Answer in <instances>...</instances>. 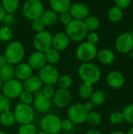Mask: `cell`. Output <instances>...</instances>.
I'll use <instances>...</instances> for the list:
<instances>
[{
	"instance_id": "obj_1",
	"label": "cell",
	"mask_w": 133,
	"mask_h": 134,
	"mask_svg": "<svg viewBox=\"0 0 133 134\" xmlns=\"http://www.w3.org/2000/svg\"><path fill=\"white\" fill-rule=\"evenodd\" d=\"M78 74L84 83H88L92 86L97 83L101 78L100 68L90 62L82 63L78 67Z\"/></svg>"
},
{
	"instance_id": "obj_2",
	"label": "cell",
	"mask_w": 133,
	"mask_h": 134,
	"mask_svg": "<svg viewBox=\"0 0 133 134\" xmlns=\"http://www.w3.org/2000/svg\"><path fill=\"white\" fill-rule=\"evenodd\" d=\"M24 47L23 44L18 41H13L9 42L5 49L4 56L7 60V63L12 65L18 64L21 63L24 57Z\"/></svg>"
},
{
	"instance_id": "obj_3",
	"label": "cell",
	"mask_w": 133,
	"mask_h": 134,
	"mask_svg": "<svg viewBox=\"0 0 133 134\" xmlns=\"http://www.w3.org/2000/svg\"><path fill=\"white\" fill-rule=\"evenodd\" d=\"M65 34L70 40L74 42H82L87 37L89 31L87 30L84 21L73 20L67 26H66Z\"/></svg>"
},
{
	"instance_id": "obj_4",
	"label": "cell",
	"mask_w": 133,
	"mask_h": 134,
	"mask_svg": "<svg viewBox=\"0 0 133 134\" xmlns=\"http://www.w3.org/2000/svg\"><path fill=\"white\" fill-rule=\"evenodd\" d=\"M44 11V5L40 0H27L22 6L24 16L31 21L41 18Z\"/></svg>"
},
{
	"instance_id": "obj_5",
	"label": "cell",
	"mask_w": 133,
	"mask_h": 134,
	"mask_svg": "<svg viewBox=\"0 0 133 134\" xmlns=\"http://www.w3.org/2000/svg\"><path fill=\"white\" fill-rule=\"evenodd\" d=\"M13 115L16 122L20 125L31 123L34 118V110L32 106L19 103L16 105Z\"/></svg>"
},
{
	"instance_id": "obj_6",
	"label": "cell",
	"mask_w": 133,
	"mask_h": 134,
	"mask_svg": "<svg viewBox=\"0 0 133 134\" xmlns=\"http://www.w3.org/2000/svg\"><path fill=\"white\" fill-rule=\"evenodd\" d=\"M41 128L46 134H57L61 131V119L56 115H45L41 120Z\"/></svg>"
},
{
	"instance_id": "obj_7",
	"label": "cell",
	"mask_w": 133,
	"mask_h": 134,
	"mask_svg": "<svg viewBox=\"0 0 133 134\" xmlns=\"http://www.w3.org/2000/svg\"><path fill=\"white\" fill-rule=\"evenodd\" d=\"M97 53L98 50L96 45L84 42L78 46L76 49V57L81 61L87 63L95 59L97 56Z\"/></svg>"
},
{
	"instance_id": "obj_8",
	"label": "cell",
	"mask_w": 133,
	"mask_h": 134,
	"mask_svg": "<svg viewBox=\"0 0 133 134\" xmlns=\"http://www.w3.org/2000/svg\"><path fill=\"white\" fill-rule=\"evenodd\" d=\"M88 113L84 105L80 103L71 104L67 109L68 119L73 124H82L86 122Z\"/></svg>"
},
{
	"instance_id": "obj_9",
	"label": "cell",
	"mask_w": 133,
	"mask_h": 134,
	"mask_svg": "<svg viewBox=\"0 0 133 134\" xmlns=\"http://www.w3.org/2000/svg\"><path fill=\"white\" fill-rule=\"evenodd\" d=\"M53 35L48 31H43L35 35L33 38V46L36 51L45 53L52 48Z\"/></svg>"
},
{
	"instance_id": "obj_10",
	"label": "cell",
	"mask_w": 133,
	"mask_h": 134,
	"mask_svg": "<svg viewBox=\"0 0 133 134\" xmlns=\"http://www.w3.org/2000/svg\"><path fill=\"white\" fill-rule=\"evenodd\" d=\"M38 77L45 85L53 86L54 84L57 83L60 78V73L55 66L45 64L39 70Z\"/></svg>"
},
{
	"instance_id": "obj_11",
	"label": "cell",
	"mask_w": 133,
	"mask_h": 134,
	"mask_svg": "<svg viewBox=\"0 0 133 134\" xmlns=\"http://www.w3.org/2000/svg\"><path fill=\"white\" fill-rule=\"evenodd\" d=\"M2 94L8 99H14L19 97L21 92L24 90L22 83L17 79H12L9 82H4L2 86Z\"/></svg>"
},
{
	"instance_id": "obj_12",
	"label": "cell",
	"mask_w": 133,
	"mask_h": 134,
	"mask_svg": "<svg viewBox=\"0 0 133 134\" xmlns=\"http://www.w3.org/2000/svg\"><path fill=\"white\" fill-rule=\"evenodd\" d=\"M115 48L121 53H128L133 49V35L131 32L120 35L115 41Z\"/></svg>"
},
{
	"instance_id": "obj_13",
	"label": "cell",
	"mask_w": 133,
	"mask_h": 134,
	"mask_svg": "<svg viewBox=\"0 0 133 134\" xmlns=\"http://www.w3.org/2000/svg\"><path fill=\"white\" fill-rule=\"evenodd\" d=\"M34 100H33V108H34L39 113H46L49 111L52 107L51 100L45 97L42 91L39 90L33 94Z\"/></svg>"
},
{
	"instance_id": "obj_14",
	"label": "cell",
	"mask_w": 133,
	"mask_h": 134,
	"mask_svg": "<svg viewBox=\"0 0 133 134\" xmlns=\"http://www.w3.org/2000/svg\"><path fill=\"white\" fill-rule=\"evenodd\" d=\"M69 13H71L73 20H76L84 21L89 16V7L82 2H75L71 4Z\"/></svg>"
},
{
	"instance_id": "obj_15",
	"label": "cell",
	"mask_w": 133,
	"mask_h": 134,
	"mask_svg": "<svg viewBox=\"0 0 133 134\" xmlns=\"http://www.w3.org/2000/svg\"><path fill=\"white\" fill-rule=\"evenodd\" d=\"M52 99L53 104L56 107L60 108H65L69 105L71 100V93L69 90L58 89L57 90H56Z\"/></svg>"
},
{
	"instance_id": "obj_16",
	"label": "cell",
	"mask_w": 133,
	"mask_h": 134,
	"mask_svg": "<svg viewBox=\"0 0 133 134\" xmlns=\"http://www.w3.org/2000/svg\"><path fill=\"white\" fill-rule=\"evenodd\" d=\"M70 44V39L64 32H57L53 35L52 39V48L60 52L64 51L67 49Z\"/></svg>"
},
{
	"instance_id": "obj_17",
	"label": "cell",
	"mask_w": 133,
	"mask_h": 134,
	"mask_svg": "<svg viewBox=\"0 0 133 134\" xmlns=\"http://www.w3.org/2000/svg\"><path fill=\"white\" fill-rule=\"evenodd\" d=\"M24 90L27 91L32 94L42 90L43 83L38 75H31L30 78L24 81L22 83Z\"/></svg>"
},
{
	"instance_id": "obj_18",
	"label": "cell",
	"mask_w": 133,
	"mask_h": 134,
	"mask_svg": "<svg viewBox=\"0 0 133 134\" xmlns=\"http://www.w3.org/2000/svg\"><path fill=\"white\" fill-rule=\"evenodd\" d=\"M27 64L32 68V70H40L45 64H47L45 53L38 51L33 52L28 58Z\"/></svg>"
},
{
	"instance_id": "obj_19",
	"label": "cell",
	"mask_w": 133,
	"mask_h": 134,
	"mask_svg": "<svg viewBox=\"0 0 133 134\" xmlns=\"http://www.w3.org/2000/svg\"><path fill=\"white\" fill-rule=\"evenodd\" d=\"M125 79L123 75L119 71H111L107 76V82L113 89H119L122 87L125 84Z\"/></svg>"
},
{
	"instance_id": "obj_20",
	"label": "cell",
	"mask_w": 133,
	"mask_h": 134,
	"mask_svg": "<svg viewBox=\"0 0 133 134\" xmlns=\"http://www.w3.org/2000/svg\"><path fill=\"white\" fill-rule=\"evenodd\" d=\"M33 75V70L27 63H20L15 68V77L19 81H25Z\"/></svg>"
},
{
	"instance_id": "obj_21",
	"label": "cell",
	"mask_w": 133,
	"mask_h": 134,
	"mask_svg": "<svg viewBox=\"0 0 133 134\" xmlns=\"http://www.w3.org/2000/svg\"><path fill=\"white\" fill-rule=\"evenodd\" d=\"M71 2L70 0H50L49 5L51 7V9L53 10L57 14L63 13L64 12L69 11Z\"/></svg>"
},
{
	"instance_id": "obj_22",
	"label": "cell",
	"mask_w": 133,
	"mask_h": 134,
	"mask_svg": "<svg viewBox=\"0 0 133 134\" xmlns=\"http://www.w3.org/2000/svg\"><path fill=\"white\" fill-rule=\"evenodd\" d=\"M97 58L103 64H111L115 59L114 53L109 49H103L97 53Z\"/></svg>"
},
{
	"instance_id": "obj_23",
	"label": "cell",
	"mask_w": 133,
	"mask_h": 134,
	"mask_svg": "<svg viewBox=\"0 0 133 134\" xmlns=\"http://www.w3.org/2000/svg\"><path fill=\"white\" fill-rule=\"evenodd\" d=\"M15 77V67L12 64H7L0 68V79L2 82H9L14 79Z\"/></svg>"
},
{
	"instance_id": "obj_24",
	"label": "cell",
	"mask_w": 133,
	"mask_h": 134,
	"mask_svg": "<svg viewBox=\"0 0 133 134\" xmlns=\"http://www.w3.org/2000/svg\"><path fill=\"white\" fill-rule=\"evenodd\" d=\"M41 19L42 20L45 26H53L57 23L59 17L57 13H55L53 10L47 9L44 11L42 16H41Z\"/></svg>"
},
{
	"instance_id": "obj_25",
	"label": "cell",
	"mask_w": 133,
	"mask_h": 134,
	"mask_svg": "<svg viewBox=\"0 0 133 134\" xmlns=\"http://www.w3.org/2000/svg\"><path fill=\"white\" fill-rule=\"evenodd\" d=\"M45 59H46V63L50 65H55L57 63H59L60 60V53L59 51L56 50L53 48L49 49L45 53Z\"/></svg>"
},
{
	"instance_id": "obj_26",
	"label": "cell",
	"mask_w": 133,
	"mask_h": 134,
	"mask_svg": "<svg viewBox=\"0 0 133 134\" xmlns=\"http://www.w3.org/2000/svg\"><path fill=\"white\" fill-rule=\"evenodd\" d=\"M1 4L5 13L13 14L16 13L19 9L20 2L18 0H3Z\"/></svg>"
},
{
	"instance_id": "obj_27",
	"label": "cell",
	"mask_w": 133,
	"mask_h": 134,
	"mask_svg": "<svg viewBox=\"0 0 133 134\" xmlns=\"http://www.w3.org/2000/svg\"><path fill=\"white\" fill-rule=\"evenodd\" d=\"M0 122L4 126H12L15 124L16 119L13 115V112H12L10 110L6 111L5 112H2L0 114Z\"/></svg>"
},
{
	"instance_id": "obj_28",
	"label": "cell",
	"mask_w": 133,
	"mask_h": 134,
	"mask_svg": "<svg viewBox=\"0 0 133 134\" xmlns=\"http://www.w3.org/2000/svg\"><path fill=\"white\" fill-rule=\"evenodd\" d=\"M124 16V13L122 9L118 8L117 6H114L111 8L107 13V17L108 19L114 23H118L120 22Z\"/></svg>"
},
{
	"instance_id": "obj_29",
	"label": "cell",
	"mask_w": 133,
	"mask_h": 134,
	"mask_svg": "<svg viewBox=\"0 0 133 134\" xmlns=\"http://www.w3.org/2000/svg\"><path fill=\"white\" fill-rule=\"evenodd\" d=\"M84 23L85 24V27L89 31L94 32L96 30H97L100 27V21L98 17L95 16H89L85 20Z\"/></svg>"
},
{
	"instance_id": "obj_30",
	"label": "cell",
	"mask_w": 133,
	"mask_h": 134,
	"mask_svg": "<svg viewBox=\"0 0 133 134\" xmlns=\"http://www.w3.org/2000/svg\"><path fill=\"white\" fill-rule=\"evenodd\" d=\"M102 121V117L100 114L96 111H92L88 113L86 122L91 126H98Z\"/></svg>"
},
{
	"instance_id": "obj_31",
	"label": "cell",
	"mask_w": 133,
	"mask_h": 134,
	"mask_svg": "<svg viewBox=\"0 0 133 134\" xmlns=\"http://www.w3.org/2000/svg\"><path fill=\"white\" fill-rule=\"evenodd\" d=\"M93 93L92 86L88 83H82L78 90V94L81 98L82 99H89L91 97Z\"/></svg>"
},
{
	"instance_id": "obj_32",
	"label": "cell",
	"mask_w": 133,
	"mask_h": 134,
	"mask_svg": "<svg viewBox=\"0 0 133 134\" xmlns=\"http://www.w3.org/2000/svg\"><path fill=\"white\" fill-rule=\"evenodd\" d=\"M105 99H106L105 93L103 90L93 91V93L90 97V100L92 102V104L94 105H96V106H100V105L103 104L105 101Z\"/></svg>"
},
{
	"instance_id": "obj_33",
	"label": "cell",
	"mask_w": 133,
	"mask_h": 134,
	"mask_svg": "<svg viewBox=\"0 0 133 134\" xmlns=\"http://www.w3.org/2000/svg\"><path fill=\"white\" fill-rule=\"evenodd\" d=\"M57 83L59 85L60 89L69 90V89L73 85V80H72V78L70 75H60V78L58 79Z\"/></svg>"
},
{
	"instance_id": "obj_34",
	"label": "cell",
	"mask_w": 133,
	"mask_h": 134,
	"mask_svg": "<svg viewBox=\"0 0 133 134\" xmlns=\"http://www.w3.org/2000/svg\"><path fill=\"white\" fill-rule=\"evenodd\" d=\"M13 36V33L10 27L5 26L0 28V41L3 42H9L12 39Z\"/></svg>"
},
{
	"instance_id": "obj_35",
	"label": "cell",
	"mask_w": 133,
	"mask_h": 134,
	"mask_svg": "<svg viewBox=\"0 0 133 134\" xmlns=\"http://www.w3.org/2000/svg\"><path fill=\"white\" fill-rule=\"evenodd\" d=\"M37 130L36 127L32 124H24L21 125L18 130V134H36Z\"/></svg>"
},
{
	"instance_id": "obj_36",
	"label": "cell",
	"mask_w": 133,
	"mask_h": 134,
	"mask_svg": "<svg viewBox=\"0 0 133 134\" xmlns=\"http://www.w3.org/2000/svg\"><path fill=\"white\" fill-rule=\"evenodd\" d=\"M19 98L21 104H27V105H31V104H32L34 100L33 94L25 90H23L21 92V93L19 96Z\"/></svg>"
},
{
	"instance_id": "obj_37",
	"label": "cell",
	"mask_w": 133,
	"mask_h": 134,
	"mask_svg": "<svg viewBox=\"0 0 133 134\" xmlns=\"http://www.w3.org/2000/svg\"><path fill=\"white\" fill-rule=\"evenodd\" d=\"M124 120L129 123L133 124V104L126 106L122 112Z\"/></svg>"
},
{
	"instance_id": "obj_38",
	"label": "cell",
	"mask_w": 133,
	"mask_h": 134,
	"mask_svg": "<svg viewBox=\"0 0 133 134\" xmlns=\"http://www.w3.org/2000/svg\"><path fill=\"white\" fill-rule=\"evenodd\" d=\"M110 121L114 125H119L122 122H123V121H125V120H124L122 112L114 111L113 113H111L110 115Z\"/></svg>"
},
{
	"instance_id": "obj_39",
	"label": "cell",
	"mask_w": 133,
	"mask_h": 134,
	"mask_svg": "<svg viewBox=\"0 0 133 134\" xmlns=\"http://www.w3.org/2000/svg\"><path fill=\"white\" fill-rule=\"evenodd\" d=\"M41 91H42V95L45 97H46V98H48L49 100H51L53 98V95H54V93L56 92L54 86H51V85H45V86H43Z\"/></svg>"
},
{
	"instance_id": "obj_40",
	"label": "cell",
	"mask_w": 133,
	"mask_h": 134,
	"mask_svg": "<svg viewBox=\"0 0 133 134\" xmlns=\"http://www.w3.org/2000/svg\"><path fill=\"white\" fill-rule=\"evenodd\" d=\"M10 109V100L2 93L0 94V114Z\"/></svg>"
},
{
	"instance_id": "obj_41",
	"label": "cell",
	"mask_w": 133,
	"mask_h": 134,
	"mask_svg": "<svg viewBox=\"0 0 133 134\" xmlns=\"http://www.w3.org/2000/svg\"><path fill=\"white\" fill-rule=\"evenodd\" d=\"M45 25L41 18H38L31 21V28L37 33L45 31Z\"/></svg>"
},
{
	"instance_id": "obj_42",
	"label": "cell",
	"mask_w": 133,
	"mask_h": 134,
	"mask_svg": "<svg viewBox=\"0 0 133 134\" xmlns=\"http://www.w3.org/2000/svg\"><path fill=\"white\" fill-rule=\"evenodd\" d=\"M59 20H60V22H61L63 25L67 26V25L73 20V18H72L71 13H69V11H67V12H64V13L60 14Z\"/></svg>"
},
{
	"instance_id": "obj_43",
	"label": "cell",
	"mask_w": 133,
	"mask_h": 134,
	"mask_svg": "<svg viewBox=\"0 0 133 134\" xmlns=\"http://www.w3.org/2000/svg\"><path fill=\"white\" fill-rule=\"evenodd\" d=\"M86 38H87V42L93 45H96L99 42V35L96 32L89 33Z\"/></svg>"
},
{
	"instance_id": "obj_44",
	"label": "cell",
	"mask_w": 133,
	"mask_h": 134,
	"mask_svg": "<svg viewBox=\"0 0 133 134\" xmlns=\"http://www.w3.org/2000/svg\"><path fill=\"white\" fill-rule=\"evenodd\" d=\"M114 3H115V6H117L118 8L121 9H124L128 8L130 5L131 1L130 0H116Z\"/></svg>"
},
{
	"instance_id": "obj_45",
	"label": "cell",
	"mask_w": 133,
	"mask_h": 134,
	"mask_svg": "<svg viewBox=\"0 0 133 134\" xmlns=\"http://www.w3.org/2000/svg\"><path fill=\"white\" fill-rule=\"evenodd\" d=\"M73 128V123L68 119H63L61 120V129L65 130V131H69Z\"/></svg>"
},
{
	"instance_id": "obj_46",
	"label": "cell",
	"mask_w": 133,
	"mask_h": 134,
	"mask_svg": "<svg viewBox=\"0 0 133 134\" xmlns=\"http://www.w3.org/2000/svg\"><path fill=\"white\" fill-rule=\"evenodd\" d=\"M83 105H84L85 108L86 109V111H87L88 112L93 111V108H94V107H95V105L92 104V102L91 100H89V101L85 102V104H83Z\"/></svg>"
},
{
	"instance_id": "obj_47",
	"label": "cell",
	"mask_w": 133,
	"mask_h": 134,
	"mask_svg": "<svg viewBox=\"0 0 133 134\" xmlns=\"http://www.w3.org/2000/svg\"><path fill=\"white\" fill-rule=\"evenodd\" d=\"M7 64H8V63H7V60H6L5 56L0 54V68H2V67H4V66L6 65Z\"/></svg>"
},
{
	"instance_id": "obj_48",
	"label": "cell",
	"mask_w": 133,
	"mask_h": 134,
	"mask_svg": "<svg viewBox=\"0 0 133 134\" xmlns=\"http://www.w3.org/2000/svg\"><path fill=\"white\" fill-rule=\"evenodd\" d=\"M5 16H6V13H5V10H4L2 4L0 3V21L4 20Z\"/></svg>"
},
{
	"instance_id": "obj_49",
	"label": "cell",
	"mask_w": 133,
	"mask_h": 134,
	"mask_svg": "<svg viewBox=\"0 0 133 134\" xmlns=\"http://www.w3.org/2000/svg\"><path fill=\"white\" fill-rule=\"evenodd\" d=\"M85 134H102L99 130H88Z\"/></svg>"
},
{
	"instance_id": "obj_50",
	"label": "cell",
	"mask_w": 133,
	"mask_h": 134,
	"mask_svg": "<svg viewBox=\"0 0 133 134\" xmlns=\"http://www.w3.org/2000/svg\"><path fill=\"white\" fill-rule=\"evenodd\" d=\"M110 134H125V133H123L122 131H114L112 133H111Z\"/></svg>"
},
{
	"instance_id": "obj_51",
	"label": "cell",
	"mask_w": 133,
	"mask_h": 134,
	"mask_svg": "<svg viewBox=\"0 0 133 134\" xmlns=\"http://www.w3.org/2000/svg\"><path fill=\"white\" fill-rule=\"evenodd\" d=\"M127 134H133V127H132V128L128 131Z\"/></svg>"
},
{
	"instance_id": "obj_52",
	"label": "cell",
	"mask_w": 133,
	"mask_h": 134,
	"mask_svg": "<svg viewBox=\"0 0 133 134\" xmlns=\"http://www.w3.org/2000/svg\"><path fill=\"white\" fill-rule=\"evenodd\" d=\"M2 83H3V82H2V81L1 80V79H0V90L2 89Z\"/></svg>"
},
{
	"instance_id": "obj_53",
	"label": "cell",
	"mask_w": 133,
	"mask_h": 134,
	"mask_svg": "<svg viewBox=\"0 0 133 134\" xmlns=\"http://www.w3.org/2000/svg\"><path fill=\"white\" fill-rule=\"evenodd\" d=\"M36 134H46L45 133H44V132H38V133H37Z\"/></svg>"
},
{
	"instance_id": "obj_54",
	"label": "cell",
	"mask_w": 133,
	"mask_h": 134,
	"mask_svg": "<svg viewBox=\"0 0 133 134\" xmlns=\"http://www.w3.org/2000/svg\"><path fill=\"white\" fill-rule=\"evenodd\" d=\"M0 134H7L6 133H5V132H3V131H1L0 130Z\"/></svg>"
},
{
	"instance_id": "obj_55",
	"label": "cell",
	"mask_w": 133,
	"mask_h": 134,
	"mask_svg": "<svg viewBox=\"0 0 133 134\" xmlns=\"http://www.w3.org/2000/svg\"><path fill=\"white\" fill-rule=\"evenodd\" d=\"M131 33H132V35H133V30H132V31Z\"/></svg>"
}]
</instances>
